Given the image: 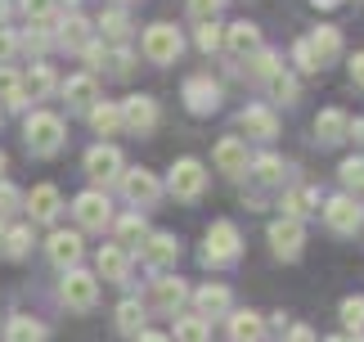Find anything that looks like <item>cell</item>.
Listing matches in <instances>:
<instances>
[{"label": "cell", "mask_w": 364, "mask_h": 342, "mask_svg": "<svg viewBox=\"0 0 364 342\" xmlns=\"http://www.w3.org/2000/svg\"><path fill=\"white\" fill-rule=\"evenodd\" d=\"M23 135H27V149L32 153H54L63 145V122L54 118V113H32L23 126Z\"/></svg>", "instance_id": "6da1fadb"}, {"label": "cell", "mask_w": 364, "mask_h": 342, "mask_svg": "<svg viewBox=\"0 0 364 342\" xmlns=\"http://www.w3.org/2000/svg\"><path fill=\"white\" fill-rule=\"evenodd\" d=\"M234 256H239V230H234V221H216L212 230H207L203 261L207 266H230Z\"/></svg>", "instance_id": "7a4b0ae2"}, {"label": "cell", "mask_w": 364, "mask_h": 342, "mask_svg": "<svg viewBox=\"0 0 364 342\" xmlns=\"http://www.w3.org/2000/svg\"><path fill=\"white\" fill-rule=\"evenodd\" d=\"M203 185H207V171L198 158H180L171 167V176H166V190H171L176 198H185V203H193V198L203 194Z\"/></svg>", "instance_id": "3957f363"}, {"label": "cell", "mask_w": 364, "mask_h": 342, "mask_svg": "<svg viewBox=\"0 0 364 342\" xmlns=\"http://www.w3.org/2000/svg\"><path fill=\"white\" fill-rule=\"evenodd\" d=\"M180 50H185V41H180V32H176L171 23H153L149 32H144V54H149L153 63H176Z\"/></svg>", "instance_id": "277c9868"}, {"label": "cell", "mask_w": 364, "mask_h": 342, "mask_svg": "<svg viewBox=\"0 0 364 342\" xmlns=\"http://www.w3.org/2000/svg\"><path fill=\"white\" fill-rule=\"evenodd\" d=\"M95 297H100V279L73 266V270L63 275V302L73 306V311H90V306H95Z\"/></svg>", "instance_id": "5b68a950"}, {"label": "cell", "mask_w": 364, "mask_h": 342, "mask_svg": "<svg viewBox=\"0 0 364 342\" xmlns=\"http://www.w3.org/2000/svg\"><path fill=\"white\" fill-rule=\"evenodd\" d=\"M117 113H122V126H126V131H135V135H149L153 126H158V104H153L149 95H131Z\"/></svg>", "instance_id": "8992f818"}, {"label": "cell", "mask_w": 364, "mask_h": 342, "mask_svg": "<svg viewBox=\"0 0 364 342\" xmlns=\"http://www.w3.org/2000/svg\"><path fill=\"white\" fill-rule=\"evenodd\" d=\"M122 194L131 198L135 207H153V203L162 198V185H158V176H153V171L139 167V171H126V176H122Z\"/></svg>", "instance_id": "52a82bcc"}, {"label": "cell", "mask_w": 364, "mask_h": 342, "mask_svg": "<svg viewBox=\"0 0 364 342\" xmlns=\"http://www.w3.org/2000/svg\"><path fill=\"white\" fill-rule=\"evenodd\" d=\"M324 221H328L338 234H355L360 221H364V207L355 203V198L338 194V198H328V203H324Z\"/></svg>", "instance_id": "ba28073f"}, {"label": "cell", "mask_w": 364, "mask_h": 342, "mask_svg": "<svg viewBox=\"0 0 364 342\" xmlns=\"http://www.w3.org/2000/svg\"><path fill=\"white\" fill-rule=\"evenodd\" d=\"M301 244H306V230H301V221H274L270 225V248L274 256H284V261H297L301 256Z\"/></svg>", "instance_id": "9c48e42d"}, {"label": "cell", "mask_w": 364, "mask_h": 342, "mask_svg": "<svg viewBox=\"0 0 364 342\" xmlns=\"http://www.w3.org/2000/svg\"><path fill=\"white\" fill-rule=\"evenodd\" d=\"M185 104H189V113H216L220 108V86L212 81V77H189L185 81Z\"/></svg>", "instance_id": "30bf717a"}, {"label": "cell", "mask_w": 364, "mask_h": 342, "mask_svg": "<svg viewBox=\"0 0 364 342\" xmlns=\"http://www.w3.org/2000/svg\"><path fill=\"white\" fill-rule=\"evenodd\" d=\"M73 212H77V221L86 225V230H104L108 225V198L100 194V190H86V194H77V203H73Z\"/></svg>", "instance_id": "8fae6325"}, {"label": "cell", "mask_w": 364, "mask_h": 342, "mask_svg": "<svg viewBox=\"0 0 364 342\" xmlns=\"http://www.w3.org/2000/svg\"><path fill=\"white\" fill-rule=\"evenodd\" d=\"M86 171H90V176L95 180H117L122 176V153L113 149V145H95L90 153H86Z\"/></svg>", "instance_id": "7c38bea8"}, {"label": "cell", "mask_w": 364, "mask_h": 342, "mask_svg": "<svg viewBox=\"0 0 364 342\" xmlns=\"http://www.w3.org/2000/svg\"><path fill=\"white\" fill-rule=\"evenodd\" d=\"M95 266H100V275L108 284H126V275H131V252H126L122 244H104Z\"/></svg>", "instance_id": "4fadbf2b"}, {"label": "cell", "mask_w": 364, "mask_h": 342, "mask_svg": "<svg viewBox=\"0 0 364 342\" xmlns=\"http://www.w3.org/2000/svg\"><path fill=\"white\" fill-rule=\"evenodd\" d=\"M216 167L225 171V176H243V171H247V145L239 135H225L216 145Z\"/></svg>", "instance_id": "5bb4252c"}, {"label": "cell", "mask_w": 364, "mask_h": 342, "mask_svg": "<svg viewBox=\"0 0 364 342\" xmlns=\"http://www.w3.org/2000/svg\"><path fill=\"white\" fill-rule=\"evenodd\" d=\"M193 306H198L203 320L225 316V311H230V289H225V284H203V289L193 293Z\"/></svg>", "instance_id": "9a60e30c"}, {"label": "cell", "mask_w": 364, "mask_h": 342, "mask_svg": "<svg viewBox=\"0 0 364 342\" xmlns=\"http://www.w3.org/2000/svg\"><path fill=\"white\" fill-rule=\"evenodd\" d=\"M306 46H311L315 63L324 68V63H333V59L342 54V32H338V27H315V32L306 36Z\"/></svg>", "instance_id": "2e32d148"}, {"label": "cell", "mask_w": 364, "mask_h": 342, "mask_svg": "<svg viewBox=\"0 0 364 342\" xmlns=\"http://www.w3.org/2000/svg\"><path fill=\"white\" fill-rule=\"evenodd\" d=\"M59 207H63V198H59V190L54 185H36L32 194H27V212H32V221H54L59 217Z\"/></svg>", "instance_id": "e0dca14e"}, {"label": "cell", "mask_w": 364, "mask_h": 342, "mask_svg": "<svg viewBox=\"0 0 364 342\" xmlns=\"http://www.w3.org/2000/svg\"><path fill=\"white\" fill-rule=\"evenodd\" d=\"M50 261H54V266H68V270H73V266L81 261V234H73V230H59V234H50Z\"/></svg>", "instance_id": "ac0fdd59"}, {"label": "cell", "mask_w": 364, "mask_h": 342, "mask_svg": "<svg viewBox=\"0 0 364 342\" xmlns=\"http://www.w3.org/2000/svg\"><path fill=\"white\" fill-rule=\"evenodd\" d=\"M139 248H144V261H149L153 270L171 266L176 256H180V244H176L171 234H149V239H144V244H139Z\"/></svg>", "instance_id": "d6986e66"}, {"label": "cell", "mask_w": 364, "mask_h": 342, "mask_svg": "<svg viewBox=\"0 0 364 342\" xmlns=\"http://www.w3.org/2000/svg\"><path fill=\"white\" fill-rule=\"evenodd\" d=\"M239 126H243V131L247 135H257V140H270V135H279V118H274V113L270 108H243L239 113Z\"/></svg>", "instance_id": "ffe728a7"}, {"label": "cell", "mask_w": 364, "mask_h": 342, "mask_svg": "<svg viewBox=\"0 0 364 342\" xmlns=\"http://www.w3.org/2000/svg\"><path fill=\"white\" fill-rule=\"evenodd\" d=\"M230 338L234 342H265V320L257 311H234L230 316Z\"/></svg>", "instance_id": "44dd1931"}, {"label": "cell", "mask_w": 364, "mask_h": 342, "mask_svg": "<svg viewBox=\"0 0 364 342\" xmlns=\"http://www.w3.org/2000/svg\"><path fill=\"white\" fill-rule=\"evenodd\" d=\"M185 284L180 279H153V306L158 311H166V316H176L180 306H185Z\"/></svg>", "instance_id": "7402d4cb"}, {"label": "cell", "mask_w": 364, "mask_h": 342, "mask_svg": "<svg viewBox=\"0 0 364 342\" xmlns=\"http://www.w3.org/2000/svg\"><path fill=\"white\" fill-rule=\"evenodd\" d=\"M346 131H351V122H346L342 108H324L315 118V135L324 140V145H338V140H346Z\"/></svg>", "instance_id": "603a6c76"}, {"label": "cell", "mask_w": 364, "mask_h": 342, "mask_svg": "<svg viewBox=\"0 0 364 342\" xmlns=\"http://www.w3.org/2000/svg\"><path fill=\"white\" fill-rule=\"evenodd\" d=\"M225 41H230V50H234V54L252 59V54L261 50V27H257V23H234L230 32H225Z\"/></svg>", "instance_id": "cb8c5ba5"}, {"label": "cell", "mask_w": 364, "mask_h": 342, "mask_svg": "<svg viewBox=\"0 0 364 342\" xmlns=\"http://www.w3.org/2000/svg\"><path fill=\"white\" fill-rule=\"evenodd\" d=\"M63 95H68V104H73V108H95V95H100V90H95V77L90 73H77V77H68L63 81Z\"/></svg>", "instance_id": "d4e9b609"}, {"label": "cell", "mask_w": 364, "mask_h": 342, "mask_svg": "<svg viewBox=\"0 0 364 342\" xmlns=\"http://www.w3.org/2000/svg\"><path fill=\"white\" fill-rule=\"evenodd\" d=\"M59 27H63L59 41H63L68 50H86V46H90V23L81 19V14H68V19H63Z\"/></svg>", "instance_id": "484cf974"}, {"label": "cell", "mask_w": 364, "mask_h": 342, "mask_svg": "<svg viewBox=\"0 0 364 342\" xmlns=\"http://www.w3.org/2000/svg\"><path fill=\"white\" fill-rule=\"evenodd\" d=\"M5 342H46V324L32 316H14L5 329Z\"/></svg>", "instance_id": "4316f807"}, {"label": "cell", "mask_w": 364, "mask_h": 342, "mask_svg": "<svg viewBox=\"0 0 364 342\" xmlns=\"http://www.w3.org/2000/svg\"><path fill=\"white\" fill-rule=\"evenodd\" d=\"M315 207H319V194H315V190H292V194H284V217H288V221L311 217Z\"/></svg>", "instance_id": "83f0119b"}, {"label": "cell", "mask_w": 364, "mask_h": 342, "mask_svg": "<svg viewBox=\"0 0 364 342\" xmlns=\"http://www.w3.org/2000/svg\"><path fill=\"white\" fill-rule=\"evenodd\" d=\"M54 90V68L50 63H32V73L23 77V99L32 95V99H41V95H50Z\"/></svg>", "instance_id": "f1b7e54d"}, {"label": "cell", "mask_w": 364, "mask_h": 342, "mask_svg": "<svg viewBox=\"0 0 364 342\" xmlns=\"http://www.w3.org/2000/svg\"><path fill=\"white\" fill-rule=\"evenodd\" d=\"M117 329L122 333H135V338L144 333V306H139L135 297H126V302L117 306Z\"/></svg>", "instance_id": "f546056e"}, {"label": "cell", "mask_w": 364, "mask_h": 342, "mask_svg": "<svg viewBox=\"0 0 364 342\" xmlns=\"http://www.w3.org/2000/svg\"><path fill=\"white\" fill-rule=\"evenodd\" d=\"M176 342H212V329H207L203 316H185L176 320Z\"/></svg>", "instance_id": "4dcf8cb0"}, {"label": "cell", "mask_w": 364, "mask_h": 342, "mask_svg": "<svg viewBox=\"0 0 364 342\" xmlns=\"http://www.w3.org/2000/svg\"><path fill=\"white\" fill-rule=\"evenodd\" d=\"M90 126H95L100 135L122 131V113H117V104H95V108H90Z\"/></svg>", "instance_id": "1f68e13d"}, {"label": "cell", "mask_w": 364, "mask_h": 342, "mask_svg": "<svg viewBox=\"0 0 364 342\" xmlns=\"http://www.w3.org/2000/svg\"><path fill=\"white\" fill-rule=\"evenodd\" d=\"M117 239H122V244H144V239H149V225H144V217H139V212H131V217H122V221H117Z\"/></svg>", "instance_id": "d6a6232c"}, {"label": "cell", "mask_w": 364, "mask_h": 342, "mask_svg": "<svg viewBox=\"0 0 364 342\" xmlns=\"http://www.w3.org/2000/svg\"><path fill=\"white\" fill-rule=\"evenodd\" d=\"M0 99L14 108H23V77L14 73V68H0Z\"/></svg>", "instance_id": "836d02e7"}, {"label": "cell", "mask_w": 364, "mask_h": 342, "mask_svg": "<svg viewBox=\"0 0 364 342\" xmlns=\"http://www.w3.org/2000/svg\"><path fill=\"white\" fill-rule=\"evenodd\" d=\"M247 63H252V77H265V81H270L274 73H284V63H279V54H274V50H257Z\"/></svg>", "instance_id": "e575fe53"}, {"label": "cell", "mask_w": 364, "mask_h": 342, "mask_svg": "<svg viewBox=\"0 0 364 342\" xmlns=\"http://www.w3.org/2000/svg\"><path fill=\"white\" fill-rule=\"evenodd\" d=\"M100 32L113 36V41H126V32H131V19H126L122 9H108L104 19H100Z\"/></svg>", "instance_id": "d590c367"}, {"label": "cell", "mask_w": 364, "mask_h": 342, "mask_svg": "<svg viewBox=\"0 0 364 342\" xmlns=\"http://www.w3.org/2000/svg\"><path fill=\"white\" fill-rule=\"evenodd\" d=\"M252 171H257V180H265V185H274V180H284V162L274 158V153H261L257 162H252Z\"/></svg>", "instance_id": "8d00e7d4"}, {"label": "cell", "mask_w": 364, "mask_h": 342, "mask_svg": "<svg viewBox=\"0 0 364 342\" xmlns=\"http://www.w3.org/2000/svg\"><path fill=\"white\" fill-rule=\"evenodd\" d=\"M297 90H301L297 77H288V73H274V77H270V95L284 99V104H292V99H297Z\"/></svg>", "instance_id": "74e56055"}, {"label": "cell", "mask_w": 364, "mask_h": 342, "mask_svg": "<svg viewBox=\"0 0 364 342\" xmlns=\"http://www.w3.org/2000/svg\"><path fill=\"white\" fill-rule=\"evenodd\" d=\"M27 248H32V230H27V225H18V230H5V252H9V256H27Z\"/></svg>", "instance_id": "f35d334b"}, {"label": "cell", "mask_w": 364, "mask_h": 342, "mask_svg": "<svg viewBox=\"0 0 364 342\" xmlns=\"http://www.w3.org/2000/svg\"><path fill=\"white\" fill-rule=\"evenodd\" d=\"M342 320H346V329L364 333V297H346V302H342Z\"/></svg>", "instance_id": "ab89813d"}, {"label": "cell", "mask_w": 364, "mask_h": 342, "mask_svg": "<svg viewBox=\"0 0 364 342\" xmlns=\"http://www.w3.org/2000/svg\"><path fill=\"white\" fill-rule=\"evenodd\" d=\"M342 185L346 190H364V158H346L342 162Z\"/></svg>", "instance_id": "60d3db41"}, {"label": "cell", "mask_w": 364, "mask_h": 342, "mask_svg": "<svg viewBox=\"0 0 364 342\" xmlns=\"http://www.w3.org/2000/svg\"><path fill=\"white\" fill-rule=\"evenodd\" d=\"M54 5H59V0H23V14L32 23H46V19H54Z\"/></svg>", "instance_id": "b9f144b4"}, {"label": "cell", "mask_w": 364, "mask_h": 342, "mask_svg": "<svg viewBox=\"0 0 364 342\" xmlns=\"http://www.w3.org/2000/svg\"><path fill=\"white\" fill-rule=\"evenodd\" d=\"M220 14V0H189V19H198V23H212Z\"/></svg>", "instance_id": "7bdbcfd3"}, {"label": "cell", "mask_w": 364, "mask_h": 342, "mask_svg": "<svg viewBox=\"0 0 364 342\" xmlns=\"http://www.w3.org/2000/svg\"><path fill=\"white\" fill-rule=\"evenodd\" d=\"M104 59H108V68H113V77H126V73H131V63H135V54L131 50H113V54H104Z\"/></svg>", "instance_id": "ee69618b"}, {"label": "cell", "mask_w": 364, "mask_h": 342, "mask_svg": "<svg viewBox=\"0 0 364 342\" xmlns=\"http://www.w3.org/2000/svg\"><path fill=\"white\" fill-rule=\"evenodd\" d=\"M23 207V194L14 190L9 180H0V217H5V212H18Z\"/></svg>", "instance_id": "f6af8a7d"}, {"label": "cell", "mask_w": 364, "mask_h": 342, "mask_svg": "<svg viewBox=\"0 0 364 342\" xmlns=\"http://www.w3.org/2000/svg\"><path fill=\"white\" fill-rule=\"evenodd\" d=\"M292 63H297L301 73H319V63H315V54H311V46H306V41H297V46H292Z\"/></svg>", "instance_id": "bcb514c9"}, {"label": "cell", "mask_w": 364, "mask_h": 342, "mask_svg": "<svg viewBox=\"0 0 364 342\" xmlns=\"http://www.w3.org/2000/svg\"><path fill=\"white\" fill-rule=\"evenodd\" d=\"M198 50H207V54L220 50V27H216V23H203V27H198Z\"/></svg>", "instance_id": "7dc6e473"}, {"label": "cell", "mask_w": 364, "mask_h": 342, "mask_svg": "<svg viewBox=\"0 0 364 342\" xmlns=\"http://www.w3.org/2000/svg\"><path fill=\"white\" fill-rule=\"evenodd\" d=\"M14 50H18V36H14L9 27H0V68L14 59Z\"/></svg>", "instance_id": "c3c4849f"}, {"label": "cell", "mask_w": 364, "mask_h": 342, "mask_svg": "<svg viewBox=\"0 0 364 342\" xmlns=\"http://www.w3.org/2000/svg\"><path fill=\"white\" fill-rule=\"evenodd\" d=\"M23 46L41 54V50H46V46H50V32H46V27H36V32H27V36H23Z\"/></svg>", "instance_id": "681fc988"}, {"label": "cell", "mask_w": 364, "mask_h": 342, "mask_svg": "<svg viewBox=\"0 0 364 342\" xmlns=\"http://www.w3.org/2000/svg\"><path fill=\"white\" fill-rule=\"evenodd\" d=\"M351 77H355V86H364V50L351 59Z\"/></svg>", "instance_id": "f907efd6"}, {"label": "cell", "mask_w": 364, "mask_h": 342, "mask_svg": "<svg viewBox=\"0 0 364 342\" xmlns=\"http://www.w3.org/2000/svg\"><path fill=\"white\" fill-rule=\"evenodd\" d=\"M288 342H315V333H311V329H306V324H297V329H292V333H288Z\"/></svg>", "instance_id": "816d5d0a"}, {"label": "cell", "mask_w": 364, "mask_h": 342, "mask_svg": "<svg viewBox=\"0 0 364 342\" xmlns=\"http://www.w3.org/2000/svg\"><path fill=\"white\" fill-rule=\"evenodd\" d=\"M346 135H355L360 145H364V118H360V122H351V131H346Z\"/></svg>", "instance_id": "f5cc1de1"}, {"label": "cell", "mask_w": 364, "mask_h": 342, "mask_svg": "<svg viewBox=\"0 0 364 342\" xmlns=\"http://www.w3.org/2000/svg\"><path fill=\"white\" fill-rule=\"evenodd\" d=\"M135 342H171V338H166V333H139Z\"/></svg>", "instance_id": "db71d44e"}, {"label": "cell", "mask_w": 364, "mask_h": 342, "mask_svg": "<svg viewBox=\"0 0 364 342\" xmlns=\"http://www.w3.org/2000/svg\"><path fill=\"white\" fill-rule=\"evenodd\" d=\"M315 5H319V9H338L342 0H315Z\"/></svg>", "instance_id": "11a10c76"}, {"label": "cell", "mask_w": 364, "mask_h": 342, "mask_svg": "<svg viewBox=\"0 0 364 342\" xmlns=\"http://www.w3.org/2000/svg\"><path fill=\"white\" fill-rule=\"evenodd\" d=\"M5 14H9V0H0V23H5Z\"/></svg>", "instance_id": "9f6ffc18"}, {"label": "cell", "mask_w": 364, "mask_h": 342, "mask_svg": "<svg viewBox=\"0 0 364 342\" xmlns=\"http://www.w3.org/2000/svg\"><path fill=\"white\" fill-rule=\"evenodd\" d=\"M328 342H360V338H328Z\"/></svg>", "instance_id": "6f0895ef"}, {"label": "cell", "mask_w": 364, "mask_h": 342, "mask_svg": "<svg viewBox=\"0 0 364 342\" xmlns=\"http://www.w3.org/2000/svg\"><path fill=\"white\" fill-rule=\"evenodd\" d=\"M0 244H5V221H0Z\"/></svg>", "instance_id": "680465c9"}, {"label": "cell", "mask_w": 364, "mask_h": 342, "mask_svg": "<svg viewBox=\"0 0 364 342\" xmlns=\"http://www.w3.org/2000/svg\"><path fill=\"white\" fill-rule=\"evenodd\" d=\"M0 171H5V153H0Z\"/></svg>", "instance_id": "91938a15"}, {"label": "cell", "mask_w": 364, "mask_h": 342, "mask_svg": "<svg viewBox=\"0 0 364 342\" xmlns=\"http://www.w3.org/2000/svg\"><path fill=\"white\" fill-rule=\"evenodd\" d=\"M113 5H126V0H113Z\"/></svg>", "instance_id": "94428289"}]
</instances>
